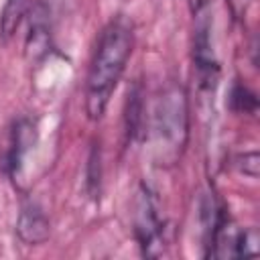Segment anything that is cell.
<instances>
[{
    "label": "cell",
    "instance_id": "4fadbf2b",
    "mask_svg": "<svg viewBox=\"0 0 260 260\" xmlns=\"http://www.w3.org/2000/svg\"><path fill=\"white\" fill-rule=\"evenodd\" d=\"M234 167L244 173L246 177H252L256 179L258 177V152L256 150H250V152H244V154H238L234 158Z\"/></svg>",
    "mask_w": 260,
    "mask_h": 260
},
{
    "label": "cell",
    "instance_id": "6da1fadb",
    "mask_svg": "<svg viewBox=\"0 0 260 260\" xmlns=\"http://www.w3.org/2000/svg\"><path fill=\"white\" fill-rule=\"evenodd\" d=\"M134 51V28L128 18L114 16L102 28L85 77V114L100 122Z\"/></svg>",
    "mask_w": 260,
    "mask_h": 260
},
{
    "label": "cell",
    "instance_id": "3957f363",
    "mask_svg": "<svg viewBox=\"0 0 260 260\" xmlns=\"http://www.w3.org/2000/svg\"><path fill=\"white\" fill-rule=\"evenodd\" d=\"M132 230L144 258H160L167 252V228L160 215L156 193L140 183L132 201Z\"/></svg>",
    "mask_w": 260,
    "mask_h": 260
},
{
    "label": "cell",
    "instance_id": "277c9868",
    "mask_svg": "<svg viewBox=\"0 0 260 260\" xmlns=\"http://www.w3.org/2000/svg\"><path fill=\"white\" fill-rule=\"evenodd\" d=\"M211 20L207 12L195 16V35H193V73L201 91H215L219 81V59L213 47Z\"/></svg>",
    "mask_w": 260,
    "mask_h": 260
},
{
    "label": "cell",
    "instance_id": "5b68a950",
    "mask_svg": "<svg viewBox=\"0 0 260 260\" xmlns=\"http://www.w3.org/2000/svg\"><path fill=\"white\" fill-rule=\"evenodd\" d=\"M39 142V126L30 118H18L10 128V142L4 156V171L8 177H16L22 171L26 156Z\"/></svg>",
    "mask_w": 260,
    "mask_h": 260
},
{
    "label": "cell",
    "instance_id": "7a4b0ae2",
    "mask_svg": "<svg viewBox=\"0 0 260 260\" xmlns=\"http://www.w3.org/2000/svg\"><path fill=\"white\" fill-rule=\"evenodd\" d=\"M158 165H175L189 142V95L181 83H169L154 102L150 124Z\"/></svg>",
    "mask_w": 260,
    "mask_h": 260
},
{
    "label": "cell",
    "instance_id": "30bf717a",
    "mask_svg": "<svg viewBox=\"0 0 260 260\" xmlns=\"http://www.w3.org/2000/svg\"><path fill=\"white\" fill-rule=\"evenodd\" d=\"M228 104H230V110L236 112V114L254 116L256 110H258V98H256V93L246 83H242V81H236L232 85Z\"/></svg>",
    "mask_w": 260,
    "mask_h": 260
},
{
    "label": "cell",
    "instance_id": "9a60e30c",
    "mask_svg": "<svg viewBox=\"0 0 260 260\" xmlns=\"http://www.w3.org/2000/svg\"><path fill=\"white\" fill-rule=\"evenodd\" d=\"M187 4H189L191 14H193V16H197V14L207 12V8L213 4V0H187Z\"/></svg>",
    "mask_w": 260,
    "mask_h": 260
},
{
    "label": "cell",
    "instance_id": "9c48e42d",
    "mask_svg": "<svg viewBox=\"0 0 260 260\" xmlns=\"http://www.w3.org/2000/svg\"><path fill=\"white\" fill-rule=\"evenodd\" d=\"M32 4H35L32 0H6L4 2L2 14H0V41L4 45H8L16 37L22 22L28 18Z\"/></svg>",
    "mask_w": 260,
    "mask_h": 260
},
{
    "label": "cell",
    "instance_id": "ba28073f",
    "mask_svg": "<svg viewBox=\"0 0 260 260\" xmlns=\"http://www.w3.org/2000/svg\"><path fill=\"white\" fill-rule=\"evenodd\" d=\"M146 130V106H144V89L140 81H134V85L128 89L126 100V112H124V134L128 142L144 138Z\"/></svg>",
    "mask_w": 260,
    "mask_h": 260
},
{
    "label": "cell",
    "instance_id": "8fae6325",
    "mask_svg": "<svg viewBox=\"0 0 260 260\" xmlns=\"http://www.w3.org/2000/svg\"><path fill=\"white\" fill-rule=\"evenodd\" d=\"M260 252V234L256 225H250L246 230H238L234 238L232 258H254Z\"/></svg>",
    "mask_w": 260,
    "mask_h": 260
},
{
    "label": "cell",
    "instance_id": "52a82bcc",
    "mask_svg": "<svg viewBox=\"0 0 260 260\" xmlns=\"http://www.w3.org/2000/svg\"><path fill=\"white\" fill-rule=\"evenodd\" d=\"M51 51V28H49V10L43 2L32 4L28 14V32L24 39V55L30 61L43 59Z\"/></svg>",
    "mask_w": 260,
    "mask_h": 260
},
{
    "label": "cell",
    "instance_id": "8992f818",
    "mask_svg": "<svg viewBox=\"0 0 260 260\" xmlns=\"http://www.w3.org/2000/svg\"><path fill=\"white\" fill-rule=\"evenodd\" d=\"M14 232L24 246H41L51 236V221L37 201H24L20 205Z\"/></svg>",
    "mask_w": 260,
    "mask_h": 260
},
{
    "label": "cell",
    "instance_id": "5bb4252c",
    "mask_svg": "<svg viewBox=\"0 0 260 260\" xmlns=\"http://www.w3.org/2000/svg\"><path fill=\"white\" fill-rule=\"evenodd\" d=\"M252 2L254 0H225V6H228V10H230V14H232V18L236 22H244Z\"/></svg>",
    "mask_w": 260,
    "mask_h": 260
},
{
    "label": "cell",
    "instance_id": "7c38bea8",
    "mask_svg": "<svg viewBox=\"0 0 260 260\" xmlns=\"http://www.w3.org/2000/svg\"><path fill=\"white\" fill-rule=\"evenodd\" d=\"M85 187L91 197H100L102 189V148L100 144L91 146L89 156H87V167H85Z\"/></svg>",
    "mask_w": 260,
    "mask_h": 260
}]
</instances>
